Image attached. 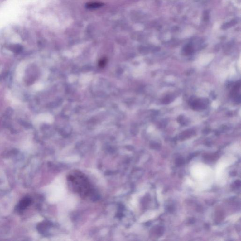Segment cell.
Here are the masks:
<instances>
[{"instance_id": "obj_4", "label": "cell", "mask_w": 241, "mask_h": 241, "mask_svg": "<svg viewBox=\"0 0 241 241\" xmlns=\"http://www.w3.org/2000/svg\"><path fill=\"white\" fill-rule=\"evenodd\" d=\"M106 61L105 60H103L99 62V65L100 66H103L104 65H105V64L106 63Z\"/></svg>"}, {"instance_id": "obj_3", "label": "cell", "mask_w": 241, "mask_h": 241, "mask_svg": "<svg viewBox=\"0 0 241 241\" xmlns=\"http://www.w3.org/2000/svg\"><path fill=\"white\" fill-rule=\"evenodd\" d=\"M103 4L100 3H89L87 4L86 6L88 8H97L102 6Z\"/></svg>"}, {"instance_id": "obj_2", "label": "cell", "mask_w": 241, "mask_h": 241, "mask_svg": "<svg viewBox=\"0 0 241 241\" xmlns=\"http://www.w3.org/2000/svg\"><path fill=\"white\" fill-rule=\"evenodd\" d=\"M31 201L30 199L28 198H25L22 200V201L20 202L19 207L21 209H24L26 208L27 206L29 205L31 203Z\"/></svg>"}, {"instance_id": "obj_1", "label": "cell", "mask_w": 241, "mask_h": 241, "mask_svg": "<svg viewBox=\"0 0 241 241\" xmlns=\"http://www.w3.org/2000/svg\"><path fill=\"white\" fill-rule=\"evenodd\" d=\"M68 185L72 191L78 194L83 198L92 196L93 190L88 179L82 172L73 171L67 178Z\"/></svg>"}]
</instances>
